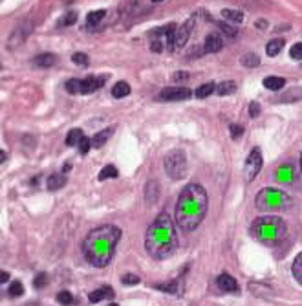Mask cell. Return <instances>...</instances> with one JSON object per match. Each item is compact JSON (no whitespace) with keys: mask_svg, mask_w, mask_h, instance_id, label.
Returning <instances> with one entry per match:
<instances>
[{"mask_svg":"<svg viewBox=\"0 0 302 306\" xmlns=\"http://www.w3.org/2000/svg\"><path fill=\"white\" fill-rule=\"evenodd\" d=\"M209 196L200 184H189L178 196L176 204V224L185 233H191L205 218Z\"/></svg>","mask_w":302,"mask_h":306,"instance_id":"6da1fadb","label":"cell"},{"mask_svg":"<svg viewBox=\"0 0 302 306\" xmlns=\"http://www.w3.org/2000/svg\"><path fill=\"white\" fill-rule=\"evenodd\" d=\"M119 238H121V229L118 226H112V224L92 229L83 241L84 260L96 268L108 266V263L114 257Z\"/></svg>","mask_w":302,"mask_h":306,"instance_id":"7a4b0ae2","label":"cell"},{"mask_svg":"<svg viewBox=\"0 0 302 306\" xmlns=\"http://www.w3.org/2000/svg\"><path fill=\"white\" fill-rule=\"evenodd\" d=\"M147 253L156 260H163L174 255L178 248V233L172 218L167 213H159L147 229L145 235Z\"/></svg>","mask_w":302,"mask_h":306,"instance_id":"3957f363","label":"cell"},{"mask_svg":"<svg viewBox=\"0 0 302 306\" xmlns=\"http://www.w3.org/2000/svg\"><path fill=\"white\" fill-rule=\"evenodd\" d=\"M288 226L281 216H260L251 224V235L259 242L275 246L286 238Z\"/></svg>","mask_w":302,"mask_h":306,"instance_id":"277c9868","label":"cell"},{"mask_svg":"<svg viewBox=\"0 0 302 306\" xmlns=\"http://www.w3.org/2000/svg\"><path fill=\"white\" fill-rule=\"evenodd\" d=\"M254 206L259 211H286L293 206V198L289 196L288 192L282 191V189H275V187H267L257 194L254 198Z\"/></svg>","mask_w":302,"mask_h":306,"instance_id":"5b68a950","label":"cell"},{"mask_svg":"<svg viewBox=\"0 0 302 306\" xmlns=\"http://www.w3.org/2000/svg\"><path fill=\"white\" fill-rule=\"evenodd\" d=\"M163 167L165 172L171 176L172 180H180L187 174V158H185L183 150H171L163 160Z\"/></svg>","mask_w":302,"mask_h":306,"instance_id":"8992f818","label":"cell"},{"mask_svg":"<svg viewBox=\"0 0 302 306\" xmlns=\"http://www.w3.org/2000/svg\"><path fill=\"white\" fill-rule=\"evenodd\" d=\"M260 169H262V152H260V149H253L249 152V156H247V160H245V165H244L245 180H247V182H253V180L257 178V174L260 172Z\"/></svg>","mask_w":302,"mask_h":306,"instance_id":"52a82bcc","label":"cell"},{"mask_svg":"<svg viewBox=\"0 0 302 306\" xmlns=\"http://www.w3.org/2000/svg\"><path fill=\"white\" fill-rule=\"evenodd\" d=\"M193 18L191 20H187L183 24V26H180V28H176V31H174V35H172V40L169 42V50H178V48H181V46H185V42L189 40V35H191V31H193Z\"/></svg>","mask_w":302,"mask_h":306,"instance_id":"ba28073f","label":"cell"},{"mask_svg":"<svg viewBox=\"0 0 302 306\" xmlns=\"http://www.w3.org/2000/svg\"><path fill=\"white\" fill-rule=\"evenodd\" d=\"M189 97H193V92L185 86H169L159 94L161 101H185Z\"/></svg>","mask_w":302,"mask_h":306,"instance_id":"9c48e42d","label":"cell"},{"mask_svg":"<svg viewBox=\"0 0 302 306\" xmlns=\"http://www.w3.org/2000/svg\"><path fill=\"white\" fill-rule=\"evenodd\" d=\"M295 178H297V172H295V165L293 163H282V165L276 167L275 171V180L278 182V184H293Z\"/></svg>","mask_w":302,"mask_h":306,"instance_id":"30bf717a","label":"cell"},{"mask_svg":"<svg viewBox=\"0 0 302 306\" xmlns=\"http://www.w3.org/2000/svg\"><path fill=\"white\" fill-rule=\"evenodd\" d=\"M106 81V75H99V77H86L81 79V94H92L99 90Z\"/></svg>","mask_w":302,"mask_h":306,"instance_id":"8fae6325","label":"cell"},{"mask_svg":"<svg viewBox=\"0 0 302 306\" xmlns=\"http://www.w3.org/2000/svg\"><path fill=\"white\" fill-rule=\"evenodd\" d=\"M216 285H218V288L222 290V292L225 293H238V282L235 277H231L229 273H222V275H218V279H216Z\"/></svg>","mask_w":302,"mask_h":306,"instance_id":"7c38bea8","label":"cell"},{"mask_svg":"<svg viewBox=\"0 0 302 306\" xmlns=\"http://www.w3.org/2000/svg\"><path fill=\"white\" fill-rule=\"evenodd\" d=\"M223 46V40L218 33H209L205 37V42H203V52L205 53H216L220 52Z\"/></svg>","mask_w":302,"mask_h":306,"instance_id":"4fadbf2b","label":"cell"},{"mask_svg":"<svg viewBox=\"0 0 302 306\" xmlns=\"http://www.w3.org/2000/svg\"><path fill=\"white\" fill-rule=\"evenodd\" d=\"M115 292L112 286H101V288L94 290L90 295H88V299H90V302H101L103 299H114Z\"/></svg>","mask_w":302,"mask_h":306,"instance_id":"5bb4252c","label":"cell"},{"mask_svg":"<svg viewBox=\"0 0 302 306\" xmlns=\"http://www.w3.org/2000/svg\"><path fill=\"white\" fill-rule=\"evenodd\" d=\"M66 185V176L64 172H55V174L48 176V182H46V187L48 191H59Z\"/></svg>","mask_w":302,"mask_h":306,"instance_id":"9a60e30c","label":"cell"},{"mask_svg":"<svg viewBox=\"0 0 302 306\" xmlns=\"http://www.w3.org/2000/svg\"><path fill=\"white\" fill-rule=\"evenodd\" d=\"M112 132H114V127H108V128H105V130L97 132V134L92 138V147H94V149H101V147H103V145L108 141V138L112 136Z\"/></svg>","mask_w":302,"mask_h":306,"instance_id":"2e32d148","label":"cell"},{"mask_svg":"<svg viewBox=\"0 0 302 306\" xmlns=\"http://www.w3.org/2000/svg\"><path fill=\"white\" fill-rule=\"evenodd\" d=\"M286 84V79L284 77H276V75H269V77L264 79V86L267 88V90H281L282 86Z\"/></svg>","mask_w":302,"mask_h":306,"instance_id":"e0dca14e","label":"cell"},{"mask_svg":"<svg viewBox=\"0 0 302 306\" xmlns=\"http://www.w3.org/2000/svg\"><path fill=\"white\" fill-rule=\"evenodd\" d=\"M128 94H130V84H128L127 81H119V83H115L114 86H112V96L118 97V99L127 97Z\"/></svg>","mask_w":302,"mask_h":306,"instance_id":"ac0fdd59","label":"cell"},{"mask_svg":"<svg viewBox=\"0 0 302 306\" xmlns=\"http://www.w3.org/2000/svg\"><path fill=\"white\" fill-rule=\"evenodd\" d=\"M33 62L39 68H50V66L55 64V55L53 53H40V55H37Z\"/></svg>","mask_w":302,"mask_h":306,"instance_id":"d6986e66","label":"cell"},{"mask_svg":"<svg viewBox=\"0 0 302 306\" xmlns=\"http://www.w3.org/2000/svg\"><path fill=\"white\" fill-rule=\"evenodd\" d=\"M213 92H216V84L213 83V81H209V83L201 84V86L196 88V92H194V96L198 97V99H205V97H209Z\"/></svg>","mask_w":302,"mask_h":306,"instance_id":"ffe728a7","label":"cell"},{"mask_svg":"<svg viewBox=\"0 0 302 306\" xmlns=\"http://www.w3.org/2000/svg\"><path fill=\"white\" fill-rule=\"evenodd\" d=\"M237 92V83L235 81H223V83L216 84V94L220 96H231Z\"/></svg>","mask_w":302,"mask_h":306,"instance_id":"44dd1931","label":"cell"},{"mask_svg":"<svg viewBox=\"0 0 302 306\" xmlns=\"http://www.w3.org/2000/svg\"><path fill=\"white\" fill-rule=\"evenodd\" d=\"M158 194H159L158 182H149V184H147V191H145V198H147V202H149V204H156Z\"/></svg>","mask_w":302,"mask_h":306,"instance_id":"7402d4cb","label":"cell"},{"mask_svg":"<svg viewBox=\"0 0 302 306\" xmlns=\"http://www.w3.org/2000/svg\"><path fill=\"white\" fill-rule=\"evenodd\" d=\"M83 138H84V134L81 128H72V130L68 132V136H66V145H68V147H75V145L81 143Z\"/></svg>","mask_w":302,"mask_h":306,"instance_id":"603a6c76","label":"cell"},{"mask_svg":"<svg viewBox=\"0 0 302 306\" xmlns=\"http://www.w3.org/2000/svg\"><path fill=\"white\" fill-rule=\"evenodd\" d=\"M282 48H284V40L275 39V40H271V42H267L266 53L269 55V57H276V55L282 52Z\"/></svg>","mask_w":302,"mask_h":306,"instance_id":"cb8c5ba5","label":"cell"},{"mask_svg":"<svg viewBox=\"0 0 302 306\" xmlns=\"http://www.w3.org/2000/svg\"><path fill=\"white\" fill-rule=\"evenodd\" d=\"M278 101H282V103H293V101H302V88L300 86L291 88V90H289V92H286Z\"/></svg>","mask_w":302,"mask_h":306,"instance_id":"d4e9b609","label":"cell"},{"mask_svg":"<svg viewBox=\"0 0 302 306\" xmlns=\"http://www.w3.org/2000/svg\"><path fill=\"white\" fill-rule=\"evenodd\" d=\"M222 17L225 18V20H229V22H237V24L244 20V13H242V11H238V9H223Z\"/></svg>","mask_w":302,"mask_h":306,"instance_id":"484cf974","label":"cell"},{"mask_svg":"<svg viewBox=\"0 0 302 306\" xmlns=\"http://www.w3.org/2000/svg\"><path fill=\"white\" fill-rule=\"evenodd\" d=\"M22 293H24V286H22L20 280H13L8 288V295L9 297H20Z\"/></svg>","mask_w":302,"mask_h":306,"instance_id":"4316f807","label":"cell"},{"mask_svg":"<svg viewBox=\"0 0 302 306\" xmlns=\"http://www.w3.org/2000/svg\"><path fill=\"white\" fill-rule=\"evenodd\" d=\"M291 271H293L295 279L302 285V253H298L297 258L293 260V268H291Z\"/></svg>","mask_w":302,"mask_h":306,"instance_id":"83f0119b","label":"cell"},{"mask_svg":"<svg viewBox=\"0 0 302 306\" xmlns=\"http://www.w3.org/2000/svg\"><path fill=\"white\" fill-rule=\"evenodd\" d=\"M105 15H106L105 9H97V11H92V13H88L86 20H88V24H92V26H96V24H99V22L103 20V18H105Z\"/></svg>","mask_w":302,"mask_h":306,"instance_id":"f1b7e54d","label":"cell"},{"mask_svg":"<svg viewBox=\"0 0 302 306\" xmlns=\"http://www.w3.org/2000/svg\"><path fill=\"white\" fill-rule=\"evenodd\" d=\"M118 169H115V165H106L103 171L99 172V180L103 182V180H108V178H118Z\"/></svg>","mask_w":302,"mask_h":306,"instance_id":"f546056e","label":"cell"},{"mask_svg":"<svg viewBox=\"0 0 302 306\" xmlns=\"http://www.w3.org/2000/svg\"><path fill=\"white\" fill-rule=\"evenodd\" d=\"M242 64H244L245 68H254V66L260 64V59L259 55H254V53H247V55L242 57Z\"/></svg>","mask_w":302,"mask_h":306,"instance_id":"4dcf8cb0","label":"cell"},{"mask_svg":"<svg viewBox=\"0 0 302 306\" xmlns=\"http://www.w3.org/2000/svg\"><path fill=\"white\" fill-rule=\"evenodd\" d=\"M156 290H161L167 293H178L180 286H178V280H172V282H165V285H156Z\"/></svg>","mask_w":302,"mask_h":306,"instance_id":"1f68e13d","label":"cell"},{"mask_svg":"<svg viewBox=\"0 0 302 306\" xmlns=\"http://www.w3.org/2000/svg\"><path fill=\"white\" fill-rule=\"evenodd\" d=\"M66 92L81 94V79H70V81H66Z\"/></svg>","mask_w":302,"mask_h":306,"instance_id":"d6a6232c","label":"cell"},{"mask_svg":"<svg viewBox=\"0 0 302 306\" xmlns=\"http://www.w3.org/2000/svg\"><path fill=\"white\" fill-rule=\"evenodd\" d=\"M57 302H61L62 306H72V304H74V297H72L70 292L62 290V292L57 293Z\"/></svg>","mask_w":302,"mask_h":306,"instance_id":"836d02e7","label":"cell"},{"mask_svg":"<svg viewBox=\"0 0 302 306\" xmlns=\"http://www.w3.org/2000/svg\"><path fill=\"white\" fill-rule=\"evenodd\" d=\"M121 282L125 286H136V285H140V277L134 275V273H127V275L121 277Z\"/></svg>","mask_w":302,"mask_h":306,"instance_id":"e575fe53","label":"cell"},{"mask_svg":"<svg viewBox=\"0 0 302 306\" xmlns=\"http://www.w3.org/2000/svg\"><path fill=\"white\" fill-rule=\"evenodd\" d=\"M289 55H291L295 61H302V42L293 44V48L289 50Z\"/></svg>","mask_w":302,"mask_h":306,"instance_id":"d590c367","label":"cell"},{"mask_svg":"<svg viewBox=\"0 0 302 306\" xmlns=\"http://www.w3.org/2000/svg\"><path fill=\"white\" fill-rule=\"evenodd\" d=\"M46 285H48V275H46V273H39V275L35 277V280H33V286H35V288H44Z\"/></svg>","mask_w":302,"mask_h":306,"instance_id":"8d00e7d4","label":"cell"},{"mask_svg":"<svg viewBox=\"0 0 302 306\" xmlns=\"http://www.w3.org/2000/svg\"><path fill=\"white\" fill-rule=\"evenodd\" d=\"M90 149H92V138H86V136H84L83 140H81V143H79L81 154H86Z\"/></svg>","mask_w":302,"mask_h":306,"instance_id":"74e56055","label":"cell"},{"mask_svg":"<svg viewBox=\"0 0 302 306\" xmlns=\"http://www.w3.org/2000/svg\"><path fill=\"white\" fill-rule=\"evenodd\" d=\"M72 61L75 62V64H79V66H86L88 64V57H86V53H74V57H72Z\"/></svg>","mask_w":302,"mask_h":306,"instance_id":"f35d334b","label":"cell"},{"mask_svg":"<svg viewBox=\"0 0 302 306\" xmlns=\"http://www.w3.org/2000/svg\"><path fill=\"white\" fill-rule=\"evenodd\" d=\"M74 22H77V13L70 11V13H66V17L61 20V26H70V24H74Z\"/></svg>","mask_w":302,"mask_h":306,"instance_id":"ab89813d","label":"cell"},{"mask_svg":"<svg viewBox=\"0 0 302 306\" xmlns=\"http://www.w3.org/2000/svg\"><path fill=\"white\" fill-rule=\"evenodd\" d=\"M249 116L251 118H259L260 116V105H259V101H253L249 105Z\"/></svg>","mask_w":302,"mask_h":306,"instance_id":"60d3db41","label":"cell"},{"mask_svg":"<svg viewBox=\"0 0 302 306\" xmlns=\"http://www.w3.org/2000/svg\"><path fill=\"white\" fill-rule=\"evenodd\" d=\"M242 134H244V128H242L240 125H231V138L233 140H238Z\"/></svg>","mask_w":302,"mask_h":306,"instance_id":"b9f144b4","label":"cell"},{"mask_svg":"<svg viewBox=\"0 0 302 306\" xmlns=\"http://www.w3.org/2000/svg\"><path fill=\"white\" fill-rule=\"evenodd\" d=\"M220 30L225 31V33H227V35H231V37L237 35V30H231V26H229V24H220Z\"/></svg>","mask_w":302,"mask_h":306,"instance_id":"7bdbcfd3","label":"cell"},{"mask_svg":"<svg viewBox=\"0 0 302 306\" xmlns=\"http://www.w3.org/2000/svg\"><path fill=\"white\" fill-rule=\"evenodd\" d=\"M189 75L187 74H181V72H178V74H174L172 75V79H174V81H183V79H187Z\"/></svg>","mask_w":302,"mask_h":306,"instance_id":"ee69618b","label":"cell"},{"mask_svg":"<svg viewBox=\"0 0 302 306\" xmlns=\"http://www.w3.org/2000/svg\"><path fill=\"white\" fill-rule=\"evenodd\" d=\"M8 280H9V273L8 271H2V275H0V282L4 285V282H8Z\"/></svg>","mask_w":302,"mask_h":306,"instance_id":"f6af8a7d","label":"cell"},{"mask_svg":"<svg viewBox=\"0 0 302 306\" xmlns=\"http://www.w3.org/2000/svg\"><path fill=\"white\" fill-rule=\"evenodd\" d=\"M0 158H2V160H0V162L4 163V162H6V158H8V156H6V152H4V150H2V152H0Z\"/></svg>","mask_w":302,"mask_h":306,"instance_id":"bcb514c9","label":"cell"},{"mask_svg":"<svg viewBox=\"0 0 302 306\" xmlns=\"http://www.w3.org/2000/svg\"><path fill=\"white\" fill-rule=\"evenodd\" d=\"M108 306H119V304H115V302H112V304H108Z\"/></svg>","mask_w":302,"mask_h":306,"instance_id":"7dc6e473","label":"cell"},{"mask_svg":"<svg viewBox=\"0 0 302 306\" xmlns=\"http://www.w3.org/2000/svg\"><path fill=\"white\" fill-rule=\"evenodd\" d=\"M300 169H302V154H300Z\"/></svg>","mask_w":302,"mask_h":306,"instance_id":"c3c4849f","label":"cell"},{"mask_svg":"<svg viewBox=\"0 0 302 306\" xmlns=\"http://www.w3.org/2000/svg\"><path fill=\"white\" fill-rule=\"evenodd\" d=\"M152 2H163V0H152Z\"/></svg>","mask_w":302,"mask_h":306,"instance_id":"681fc988","label":"cell"}]
</instances>
